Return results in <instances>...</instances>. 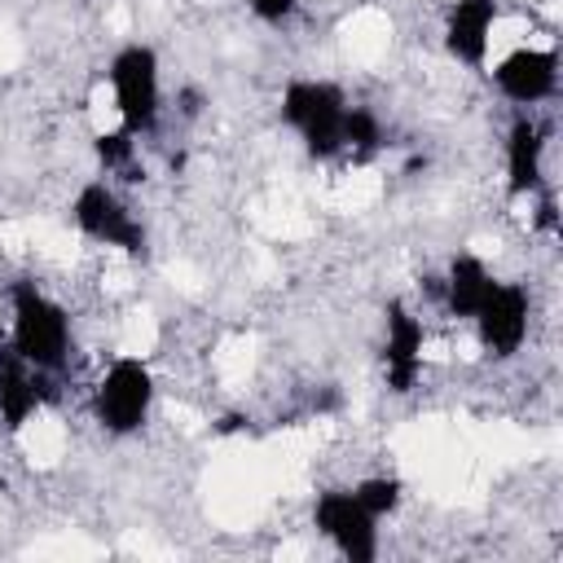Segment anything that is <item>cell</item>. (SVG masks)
<instances>
[{
    "label": "cell",
    "instance_id": "cell-1",
    "mask_svg": "<svg viewBox=\"0 0 563 563\" xmlns=\"http://www.w3.org/2000/svg\"><path fill=\"white\" fill-rule=\"evenodd\" d=\"M13 347L35 369H62L70 356V317L57 299H48L35 282H13Z\"/></svg>",
    "mask_w": 563,
    "mask_h": 563
},
{
    "label": "cell",
    "instance_id": "cell-2",
    "mask_svg": "<svg viewBox=\"0 0 563 563\" xmlns=\"http://www.w3.org/2000/svg\"><path fill=\"white\" fill-rule=\"evenodd\" d=\"M343 114H347V97L339 84L290 79L282 92V119L299 132L312 158H334L343 150Z\"/></svg>",
    "mask_w": 563,
    "mask_h": 563
},
{
    "label": "cell",
    "instance_id": "cell-3",
    "mask_svg": "<svg viewBox=\"0 0 563 563\" xmlns=\"http://www.w3.org/2000/svg\"><path fill=\"white\" fill-rule=\"evenodd\" d=\"M150 405H154V374L136 356H119L106 369V378L97 383V396H92V413L110 435L141 431L145 418H150Z\"/></svg>",
    "mask_w": 563,
    "mask_h": 563
},
{
    "label": "cell",
    "instance_id": "cell-4",
    "mask_svg": "<svg viewBox=\"0 0 563 563\" xmlns=\"http://www.w3.org/2000/svg\"><path fill=\"white\" fill-rule=\"evenodd\" d=\"M110 84H114V106L123 128L150 132L158 123V53L150 44H128L110 62Z\"/></svg>",
    "mask_w": 563,
    "mask_h": 563
},
{
    "label": "cell",
    "instance_id": "cell-5",
    "mask_svg": "<svg viewBox=\"0 0 563 563\" xmlns=\"http://www.w3.org/2000/svg\"><path fill=\"white\" fill-rule=\"evenodd\" d=\"M75 224L88 233V238H97V242H106V246H119L123 255H132V260H141L145 255V229H141V220L114 198V189H106L101 180H92V185H84L79 194H75Z\"/></svg>",
    "mask_w": 563,
    "mask_h": 563
},
{
    "label": "cell",
    "instance_id": "cell-6",
    "mask_svg": "<svg viewBox=\"0 0 563 563\" xmlns=\"http://www.w3.org/2000/svg\"><path fill=\"white\" fill-rule=\"evenodd\" d=\"M312 523L321 528V537H330L339 545L343 559L352 563H374L378 554V532H374V515L356 501V493L330 488L317 497L312 506Z\"/></svg>",
    "mask_w": 563,
    "mask_h": 563
},
{
    "label": "cell",
    "instance_id": "cell-7",
    "mask_svg": "<svg viewBox=\"0 0 563 563\" xmlns=\"http://www.w3.org/2000/svg\"><path fill=\"white\" fill-rule=\"evenodd\" d=\"M471 321L479 325V343L488 356H497V361L515 356L528 339V290L515 282H497Z\"/></svg>",
    "mask_w": 563,
    "mask_h": 563
},
{
    "label": "cell",
    "instance_id": "cell-8",
    "mask_svg": "<svg viewBox=\"0 0 563 563\" xmlns=\"http://www.w3.org/2000/svg\"><path fill=\"white\" fill-rule=\"evenodd\" d=\"M387 317V343H383V369H387V387L396 396H409L418 374H422V321L400 303L391 299L383 308Z\"/></svg>",
    "mask_w": 563,
    "mask_h": 563
},
{
    "label": "cell",
    "instance_id": "cell-9",
    "mask_svg": "<svg viewBox=\"0 0 563 563\" xmlns=\"http://www.w3.org/2000/svg\"><path fill=\"white\" fill-rule=\"evenodd\" d=\"M493 79H497L501 97H510L515 106L545 101L559 84V53L554 48H515L510 57H501Z\"/></svg>",
    "mask_w": 563,
    "mask_h": 563
},
{
    "label": "cell",
    "instance_id": "cell-10",
    "mask_svg": "<svg viewBox=\"0 0 563 563\" xmlns=\"http://www.w3.org/2000/svg\"><path fill=\"white\" fill-rule=\"evenodd\" d=\"M497 22V4L493 0H453L449 18H444V48L449 57L479 66L488 53V35Z\"/></svg>",
    "mask_w": 563,
    "mask_h": 563
},
{
    "label": "cell",
    "instance_id": "cell-11",
    "mask_svg": "<svg viewBox=\"0 0 563 563\" xmlns=\"http://www.w3.org/2000/svg\"><path fill=\"white\" fill-rule=\"evenodd\" d=\"M31 369L35 365H26L13 343H0V418L9 431H22L26 418L48 400L44 383H35Z\"/></svg>",
    "mask_w": 563,
    "mask_h": 563
},
{
    "label": "cell",
    "instance_id": "cell-12",
    "mask_svg": "<svg viewBox=\"0 0 563 563\" xmlns=\"http://www.w3.org/2000/svg\"><path fill=\"white\" fill-rule=\"evenodd\" d=\"M541 154H545V132L532 114H515L510 136H506V189L515 198L541 189Z\"/></svg>",
    "mask_w": 563,
    "mask_h": 563
},
{
    "label": "cell",
    "instance_id": "cell-13",
    "mask_svg": "<svg viewBox=\"0 0 563 563\" xmlns=\"http://www.w3.org/2000/svg\"><path fill=\"white\" fill-rule=\"evenodd\" d=\"M497 277L484 268L479 255H453L449 264V277H444V303L453 317H475L479 303L493 295Z\"/></svg>",
    "mask_w": 563,
    "mask_h": 563
},
{
    "label": "cell",
    "instance_id": "cell-14",
    "mask_svg": "<svg viewBox=\"0 0 563 563\" xmlns=\"http://www.w3.org/2000/svg\"><path fill=\"white\" fill-rule=\"evenodd\" d=\"M383 141V128L378 119L365 110V106H347L343 114V150H356V154H374Z\"/></svg>",
    "mask_w": 563,
    "mask_h": 563
},
{
    "label": "cell",
    "instance_id": "cell-15",
    "mask_svg": "<svg viewBox=\"0 0 563 563\" xmlns=\"http://www.w3.org/2000/svg\"><path fill=\"white\" fill-rule=\"evenodd\" d=\"M352 493H356V501H361L374 519H383V515H391V510L400 506V479H396V475H369V479H361Z\"/></svg>",
    "mask_w": 563,
    "mask_h": 563
},
{
    "label": "cell",
    "instance_id": "cell-16",
    "mask_svg": "<svg viewBox=\"0 0 563 563\" xmlns=\"http://www.w3.org/2000/svg\"><path fill=\"white\" fill-rule=\"evenodd\" d=\"M92 150H97V158H101V167H128L132 163V132L128 128H119V132H97L92 136Z\"/></svg>",
    "mask_w": 563,
    "mask_h": 563
},
{
    "label": "cell",
    "instance_id": "cell-17",
    "mask_svg": "<svg viewBox=\"0 0 563 563\" xmlns=\"http://www.w3.org/2000/svg\"><path fill=\"white\" fill-rule=\"evenodd\" d=\"M246 4H251V13H255L260 22H273V26L286 22V18L299 9V0H246Z\"/></svg>",
    "mask_w": 563,
    "mask_h": 563
},
{
    "label": "cell",
    "instance_id": "cell-18",
    "mask_svg": "<svg viewBox=\"0 0 563 563\" xmlns=\"http://www.w3.org/2000/svg\"><path fill=\"white\" fill-rule=\"evenodd\" d=\"M180 114L185 119H198L202 114V92L198 88H180Z\"/></svg>",
    "mask_w": 563,
    "mask_h": 563
},
{
    "label": "cell",
    "instance_id": "cell-19",
    "mask_svg": "<svg viewBox=\"0 0 563 563\" xmlns=\"http://www.w3.org/2000/svg\"><path fill=\"white\" fill-rule=\"evenodd\" d=\"M537 224H541V229H554V198H541V207H537Z\"/></svg>",
    "mask_w": 563,
    "mask_h": 563
}]
</instances>
